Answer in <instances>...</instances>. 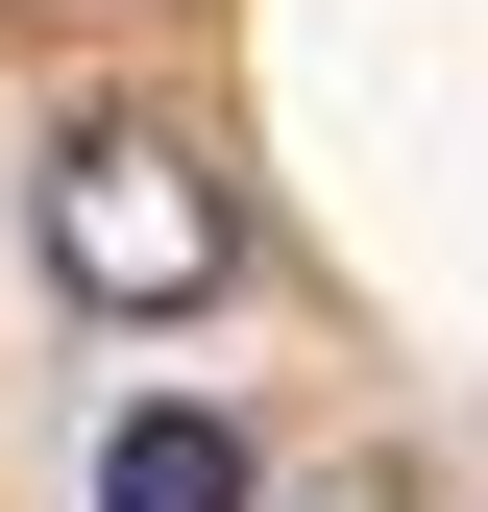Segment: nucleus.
<instances>
[{
	"mask_svg": "<svg viewBox=\"0 0 488 512\" xmlns=\"http://www.w3.org/2000/svg\"><path fill=\"white\" fill-rule=\"evenodd\" d=\"M220 269H244V196L196 122H74L49 147V293L74 317H196Z\"/></svg>",
	"mask_w": 488,
	"mask_h": 512,
	"instance_id": "1",
	"label": "nucleus"
},
{
	"mask_svg": "<svg viewBox=\"0 0 488 512\" xmlns=\"http://www.w3.org/2000/svg\"><path fill=\"white\" fill-rule=\"evenodd\" d=\"M98 512H244V439L220 415H122L98 439Z\"/></svg>",
	"mask_w": 488,
	"mask_h": 512,
	"instance_id": "2",
	"label": "nucleus"
}]
</instances>
